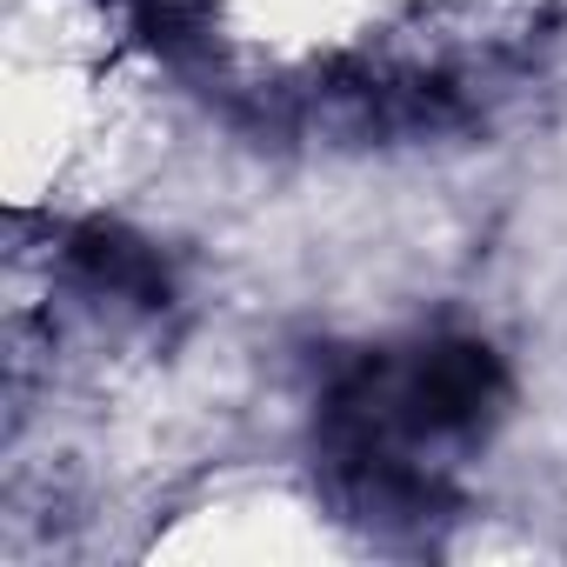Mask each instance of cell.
I'll list each match as a JSON object with an SVG mask.
<instances>
[{
    "mask_svg": "<svg viewBox=\"0 0 567 567\" xmlns=\"http://www.w3.org/2000/svg\"><path fill=\"white\" fill-rule=\"evenodd\" d=\"M507 408V374L481 341H427L408 361L368 354L354 361L315 421L321 474L341 507L374 527H421L454 507L434 447L481 441Z\"/></svg>",
    "mask_w": 567,
    "mask_h": 567,
    "instance_id": "1",
    "label": "cell"
},
{
    "mask_svg": "<svg viewBox=\"0 0 567 567\" xmlns=\"http://www.w3.org/2000/svg\"><path fill=\"white\" fill-rule=\"evenodd\" d=\"M68 267L87 280V288L121 295V301H134V308H167V301H174V280H167L161 254H154L147 240H134L127 227H114V220L74 227V234H68Z\"/></svg>",
    "mask_w": 567,
    "mask_h": 567,
    "instance_id": "2",
    "label": "cell"
},
{
    "mask_svg": "<svg viewBox=\"0 0 567 567\" xmlns=\"http://www.w3.org/2000/svg\"><path fill=\"white\" fill-rule=\"evenodd\" d=\"M134 34L161 61H181L214 34V0H134Z\"/></svg>",
    "mask_w": 567,
    "mask_h": 567,
    "instance_id": "3",
    "label": "cell"
}]
</instances>
